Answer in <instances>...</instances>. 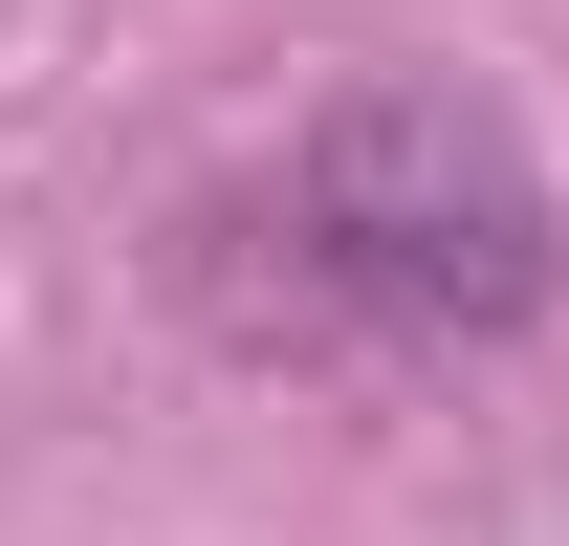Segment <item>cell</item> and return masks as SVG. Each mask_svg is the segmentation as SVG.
Instances as JSON below:
<instances>
[{
	"instance_id": "cell-1",
	"label": "cell",
	"mask_w": 569,
	"mask_h": 546,
	"mask_svg": "<svg viewBox=\"0 0 569 546\" xmlns=\"http://www.w3.org/2000/svg\"><path fill=\"white\" fill-rule=\"evenodd\" d=\"M198 306L241 350H307V372H460V350L569 306V175L503 88L372 67L241 198H198Z\"/></svg>"
}]
</instances>
